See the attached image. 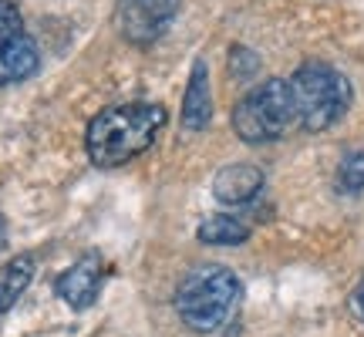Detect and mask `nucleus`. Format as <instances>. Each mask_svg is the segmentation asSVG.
Segmentation results:
<instances>
[{
  "label": "nucleus",
  "mask_w": 364,
  "mask_h": 337,
  "mask_svg": "<svg viewBox=\"0 0 364 337\" xmlns=\"http://www.w3.org/2000/svg\"><path fill=\"white\" fill-rule=\"evenodd\" d=\"M166 125V108L152 102H132L105 108L102 115L91 118L85 132L88 159L98 168H118L139 159L156 142V135Z\"/></svg>",
  "instance_id": "1"
},
{
  "label": "nucleus",
  "mask_w": 364,
  "mask_h": 337,
  "mask_svg": "<svg viewBox=\"0 0 364 337\" xmlns=\"http://www.w3.org/2000/svg\"><path fill=\"white\" fill-rule=\"evenodd\" d=\"M240 300H243L240 277L223 263H203L182 277L176 290V311L189 331L213 334L236 317Z\"/></svg>",
  "instance_id": "2"
},
{
  "label": "nucleus",
  "mask_w": 364,
  "mask_h": 337,
  "mask_svg": "<svg viewBox=\"0 0 364 337\" xmlns=\"http://www.w3.org/2000/svg\"><path fill=\"white\" fill-rule=\"evenodd\" d=\"M290 91L304 132L334 129L351 108V81L327 61H304L290 78Z\"/></svg>",
  "instance_id": "3"
},
{
  "label": "nucleus",
  "mask_w": 364,
  "mask_h": 337,
  "mask_svg": "<svg viewBox=\"0 0 364 337\" xmlns=\"http://www.w3.org/2000/svg\"><path fill=\"white\" fill-rule=\"evenodd\" d=\"M290 125H297V105L290 81L284 78L263 81L233 105V132L247 145L277 142L290 132Z\"/></svg>",
  "instance_id": "4"
},
{
  "label": "nucleus",
  "mask_w": 364,
  "mask_h": 337,
  "mask_svg": "<svg viewBox=\"0 0 364 337\" xmlns=\"http://www.w3.org/2000/svg\"><path fill=\"white\" fill-rule=\"evenodd\" d=\"M182 0H118L115 31L129 44H152L172 27Z\"/></svg>",
  "instance_id": "5"
},
{
  "label": "nucleus",
  "mask_w": 364,
  "mask_h": 337,
  "mask_svg": "<svg viewBox=\"0 0 364 337\" xmlns=\"http://www.w3.org/2000/svg\"><path fill=\"white\" fill-rule=\"evenodd\" d=\"M98 287H102V257L98 253H85L81 260H75L61 277H58V297L65 300L68 307L75 311H88L91 304L98 300Z\"/></svg>",
  "instance_id": "6"
},
{
  "label": "nucleus",
  "mask_w": 364,
  "mask_h": 337,
  "mask_svg": "<svg viewBox=\"0 0 364 337\" xmlns=\"http://www.w3.org/2000/svg\"><path fill=\"white\" fill-rule=\"evenodd\" d=\"M263 176L260 166H253V162H230V166H223L216 172V179H213V196L220 199L223 206H247L253 203L257 196H260Z\"/></svg>",
  "instance_id": "7"
},
{
  "label": "nucleus",
  "mask_w": 364,
  "mask_h": 337,
  "mask_svg": "<svg viewBox=\"0 0 364 337\" xmlns=\"http://www.w3.org/2000/svg\"><path fill=\"white\" fill-rule=\"evenodd\" d=\"M213 122V91H209V68L199 58L193 65L186 95H182V125L189 132H203Z\"/></svg>",
  "instance_id": "8"
},
{
  "label": "nucleus",
  "mask_w": 364,
  "mask_h": 337,
  "mask_svg": "<svg viewBox=\"0 0 364 337\" xmlns=\"http://www.w3.org/2000/svg\"><path fill=\"white\" fill-rule=\"evenodd\" d=\"M38 65H41V54L31 34H17V38L4 41L0 44V88L27 81L38 71Z\"/></svg>",
  "instance_id": "9"
},
{
  "label": "nucleus",
  "mask_w": 364,
  "mask_h": 337,
  "mask_svg": "<svg viewBox=\"0 0 364 337\" xmlns=\"http://www.w3.org/2000/svg\"><path fill=\"white\" fill-rule=\"evenodd\" d=\"M34 270H38V263L31 253H21V257L7 260L4 267H0V317L11 311L14 304L21 300L31 280H34Z\"/></svg>",
  "instance_id": "10"
},
{
  "label": "nucleus",
  "mask_w": 364,
  "mask_h": 337,
  "mask_svg": "<svg viewBox=\"0 0 364 337\" xmlns=\"http://www.w3.org/2000/svg\"><path fill=\"white\" fill-rule=\"evenodd\" d=\"M196 236H199V243H209V247H240L250 240V226L236 216L220 213V216H206L199 223Z\"/></svg>",
  "instance_id": "11"
},
{
  "label": "nucleus",
  "mask_w": 364,
  "mask_h": 337,
  "mask_svg": "<svg viewBox=\"0 0 364 337\" xmlns=\"http://www.w3.org/2000/svg\"><path fill=\"white\" fill-rule=\"evenodd\" d=\"M338 189L344 196L364 193V152H348L338 166Z\"/></svg>",
  "instance_id": "12"
},
{
  "label": "nucleus",
  "mask_w": 364,
  "mask_h": 337,
  "mask_svg": "<svg viewBox=\"0 0 364 337\" xmlns=\"http://www.w3.org/2000/svg\"><path fill=\"white\" fill-rule=\"evenodd\" d=\"M24 34V21H21V7L14 0H0V44L4 41Z\"/></svg>",
  "instance_id": "13"
},
{
  "label": "nucleus",
  "mask_w": 364,
  "mask_h": 337,
  "mask_svg": "<svg viewBox=\"0 0 364 337\" xmlns=\"http://www.w3.org/2000/svg\"><path fill=\"white\" fill-rule=\"evenodd\" d=\"M351 314L358 321H364V280L354 287V294H351Z\"/></svg>",
  "instance_id": "14"
},
{
  "label": "nucleus",
  "mask_w": 364,
  "mask_h": 337,
  "mask_svg": "<svg viewBox=\"0 0 364 337\" xmlns=\"http://www.w3.org/2000/svg\"><path fill=\"white\" fill-rule=\"evenodd\" d=\"M0 247H4V223H0Z\"/></svg>",
  "instance_id": "15"
}]
</instances>
